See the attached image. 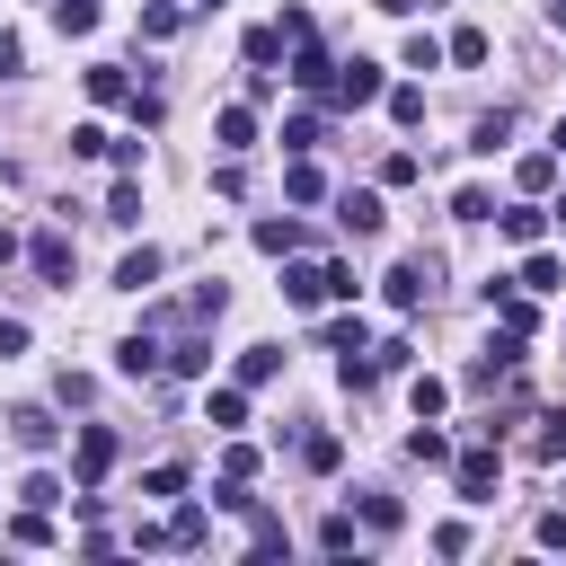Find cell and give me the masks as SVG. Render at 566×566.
Instances as JSON below:
<instances>
[{
	"label": "cell",
	"mask_w": 566,
	"mask_h": 566,
	"mask_svg": "<svg viewBox=\"0 0 566 566\" xmlns=\"http://www.w3.org/2000/svg\"><path fill=\"white\" fill-rule=\"evenodd\" d=\"M495 478H504L495 442H478V451H451V486H460L469 504H486V495H495Z\"/></svg>",
	"instance_id": "cell-1"
},
{
	"label": "cell",
	"mask_w": 566,
	"mask_h": 566,
	"mask_svg": "<svg viewBox=\"0 0 566 566\" xmlns=\"http://www.w3.org/2000/svg\"><path fill=\"white\" fill-rule=\"evenodd\" d=\"M327 80H336V53L318 44V27H310V35H292V88H310V97H318Z\"/></svg>",
	"instance_id": "cell-2"
},
{
	"label": "cell",
	"mask_w": 566,
	"mask_h": 566,
	"mask_svg": "<svg viewBox=\"0 0 566 566\" xmlns=\"http://www.w3.org/2000/svg\"><path fill=\"white\" fill-rule=\"evenodd\" d=\"M380 88H389V80H380V62H363V53H354V62H336V80H327V97H336V106H371Z\"/></svg>",
	"instance_id": "cell-3"
},
{
	"label": "cell",
	"mask_w": 566,
	"mask_h": 566,
	"mask_svg": "<svg viewBox=\"0 0 566 566\" xmlns=\"http://www.w3.org/2000/svg\"><path fill=\"white\" fill-rule=\"evenodd\" d=\"M433 274H442V265H433V256H398V265H389V283H380V292H389V301H398V310H424V292H433Z\"/></svg>",
	"instance_id": "cell-4"
},
{
	"label": "cell",
	"mask_w": 566,
	"mask_h": 566,
	"mask_svg": "<svg viewBox=\"0 0 566 566\" xmlns=\"http://www.w3.org/2000/svg\"><path fill=\"white\" fill-rule=\"evenodd\" d=\"M115 371H124V380H150V371H168V345H159V327H133V336L115 345Z\"/></svg>",
	"instance_id": "cell-5"
},
{
	"label": "cell",
	"mask_w": 566,
	"mask_h": 566,
	"mask_svg": "<svg viewBox=\"0 0 566 566\" xmlns=\"http://www.w3.org/2000/svg\"><path fill=\"white\" fill-rule=\"evenodd\" d=\"M106 469H115V433H106V424H80V442H71V478L97 486Z\"/></svg>",
	"instance_id": "cell-6"
},
{
	"label": "cell",
	"mask_w": 566,
	"mask_h": 566,
	"mask_svg": "<svg viewBox=\"0 0 566 566\" xmlns=\"http://www.w3.org/2000/svg\"><path fill=\"white\" fill-rule=\"evenodd\" d=\"M168 336H177V345H168V371H177V380H203V371H212V336H203V327H168Z\"/></svg>",
	"instance_id": "cell-7"
},
{
	"label": "cell",
	"mask_w": 566,
	"mask_h": 566,
	"mask_svg": "<svg viewBox=\"0 0 566 566\" xmlns=\"http://www.w3.org/2000/svg\"><path fill=\"white\" fill-rule=\"evenodd\" d=\"M495 230H504L513 248H539V230H548V212H539V203L522 195V203H495Z\"/></svg>",
	"instance_id": "cell-8"
},
{
	"label": "cell",
	"mask_w": 566,
	"mask_h": 566,
	"mask_svg": "<svg viewBox=\"0 0 566 566\" xmlns=\"http://www.w3.org/2000/svg\"><path fill=\"white\" fill-rule=\"evenodd\" d=\"M27 265H35L44 283H71V239H62V230H35V239H27Z\"/></svg>",
	"instance_id": "cell-9"
},
{
	"label": "cell",
	"mask_w": 566,
	"mask_h": 566,
	"mask_svg": "<svg viewBox=\"0 0 566 566\" xmlns=\"http://www.w3.org/2000/svg\"><path fill=\"white\" fill-rule=\"evenodd\" d=\"M283 301H327V256H301V265H283Z\"/></svg>",
	"instance_id": "cell-10"
},
{
	"label": "cell",
	"mask_w": 566,
	"mask_h": 566,
	"mask_svg": "<svg viewBox=\"0 0 566 566\" xmlns=\"http://www.w3.org/2000/svg\"><path fill=\"white\" fill-rule=\"evenodd\" d=\"M9 433H18V451H35V460H44L53 442H62V424H53L44 407H18V416H9Z\"/></svg>",
	"instance_id": "cell-11"
},
{
	"label": "cell",
	"mask_w": 566,
	"mask_h": 566,
	"mask_svg": "<svg viewBox=\"0 0 566 566\" xmlns=\"http://www.w3.org/2000/svg\"><path fill=\"white\" fill-rule=\"evenodd\" d=\"M283 195H292V203H327V177H318V159H310V150H292V168H283Z\"/></svg>",
	"instance_id": "cell-12"
},
{
	"label": "cell",
	"mask_w": 566,
	"mask_h": 566,
	"mask_svg": "<svg viewBox=\"0 0 566 566\" xmlns=\"http://www.w3.org/2000/svg\"><path fill=\"white\" fill-rule=\"evenodd\" d=\"M203 539H212V513L203 504H177V522L159 531V548H203Z\"/></svg>",
	"instance_id": "cell-13"
},
{
	"label": "cell",
	"mask_w": 566,
	"mask_h": 566,
	"mask_svg": "<svg viewBox=\"0 0 566 566\" xmlns=\"http://www.w3.org/2000/svg\"><path fill=\"white\" fill-rule=\"evenodd\" d=\"M80 80H88V97H97V106H124V97H133V80H124V62H88Z\"/></svg>",
	"instance_id": "cell-14"
},
{
	"label": "cell",
	"mask_w": 566,
	"mask_h": 566,
	"mask_svg": "<svg viewBox=\"0 0 566 566\" xmlns=\"http://www.w3.org/2000/svg\"><path fill=\"white\" fill-rule=\"evenodd\" d=\"M336 221H345V230H354V239H371V230H380V221H389V212H380V195H371V186H363V195H345V203H336Z\"/></svg>",
	"instance_id": "cell-15"
},
{
	"label": "cell",
	"mask_w": 566,
	"mask_h": 566,
	"mask_svg": "<svg viewBox=\"0 0 566 566\" xmlns=\"http://www.w3.org/2000/svg\"><path fill=\"white\" fill-rule=\"evenodd\" d=\"M513 283H522V292H566V265H557V256H548V248H531V256H522V274H513Z\"/></svg>",
	"instance_id": "cell-16"
},
{
	"label": "cell",
	"mask_w": 566,
	"mask_h": 566,
	"mask_svg": "<svg viewBox=\"0 0 566 566\" xmlns=\"http://www.w3.org/2000/svg\"><path fill=\"white\" fill-rule=\"evenodd\" d=\"M203 416H212V433H239L248 424V389H203Z\"/></svg>",
	"instance_id": "cell-17"
},
{
	"label": "cell",
	"mask_w": 566,
	"mask_h": 566,
	"mask_svg": "<svg viewBox=\"0 0 566 566\" xmlns=\"http://www.w3.org/2000/svg\"><path fill=\"white\" fill-rule=\"evenodd\" d=\"M407 460H424V469H451V433H433V416H416V433H407Z\"/></svg>",
	"instance_id": "cell-18"
},
{
	"label": "cell",
	"mask_w": 566,
	"mask_h": 566,
	"mask_svg": "<svg viewBox=\"0 0 566 566\" xmlns=\"http://www.w3.org/2000/svg\"><path fill=\"white\" fill-rule=\"evenodd\" d=\"M442 62L478 71V62H486V27H451V35H442Z\"/></svg>",
	"instance_id": "cell-19"
},
{
	"label": "cell",
	"mask_w": 566,
	"mask_h": 566,
	"mask_svg": "<svg viewBox=\"0 0 566 566\" xmlns=\"http://www.w3.org/2000/svg\"><path fill=\"white\" fill-rule=\"evenodd\" d=\"M212 133H221V150L239 159V150L256 142V115H248V106H221V115H212Z\"/></svg>",
	"instance_id": "cell-20"
},
{
	"label": "cell",
	"mask_w": 566,
	"mask_h": 566,
	"mask_svg": "<svg viewBox=\"0 0 566 566\" xmlns=\"http://www.w3.org/2000/svg\"><path fill=\"white\" fill-rule=\"evenodd\" d=\"M504 142H513V106H495V115H478V133H469V150H478V159H495Z\"/></svg>",
	"instance_id": "cell-21"
},
{
	"label": "cell",
	"mask_w": 566,
	"mask_h": 566,
	"mask_svg": "<svg viewBox=\"0 0 566 566\" xmlns=\"http://www.w3.org/2000/svg\"><path fill=\"white\" fill-rule=\"evenodd\" d=\"M557 168H566L557 150H522V168H513V186H522V195H539V186H557Z\"/></svg>",
	"instance_id": "cell-22"
},
{
	"label": "cell",
	"mask_w": 566,
	"mask_h": 566,
	"mask_svg": "<svg viewBox=\"0 0 566 566\" xmlns=\"http://www.w3.org/2000/svg\"><path fill=\"white\" fill-rule=\"evenodd\" d=\"M159 283V248H133L124 265H115V292H150Z\"/></svg>",
	"instance_id": "cell-23"
},
{
	"label": "cell",
	"mask_w": 566,
	"mask_h": 566,
	"mask_svg": "<svg viewBox=\"0 0 566 566\" xmlns=\"http://www.w3.org/2000/svg\"><path fill=\"white\" fill-rule=\"evenodd\" d=\"M274 371H283V345H248L239 354V389H265Z\"/></svg>",
	"instance_id": "cell-24"
},
{
	"label": "cell",
	"mask_w": 566,
	"mask_h": 566,
	"mask_svg": "<svg viewBox=\"0 0 566 566\" xmlns=\"http://www.w3.org/2000/svg\"><path fill=\"white\" fill-rule=\"evenodd\" d=\"M407 407H416V416H442V407H451V380L416 371V380H407Z\"/></svg>",
	"instance_id": "cell-25"
},
{
	"label": "cell",
	"mask_w": 566,
	"mask_h": 566,
	"mask_svg": "<svg viewBox=\"0 0 566 566\" xmlns=\"http://www.w3.org/2000/svg\"><path fill=\"white\" fill-rule=\"evenodd\" d=\"M389 97V124H424V88L416 80H398V88H380Z\"/></svg>",
	"instance_id": "cell-26"
},
{
	"label": "cell",
	"mask_w": 566,
	"mask_h": 566,
	"mask_svg": "<svg viewBox=\"0 0 566 566\" xmlns=\"http://www.w3.org/2000/svg\"><path fill=\"white\" fill-rule=\"evenodd\" d=\"M327 354H371V327L363 318H327Z\"/></svg>",
	"instance_id": "cell-27"
},
{
	"label": "cell",
	"mask_w": 566,
	"mask_h": 566,
	"mask_svg": "<svg viewBox=\"0 0 566 566\" xmlns=\"http://www.w3.org/2000/svg\"><path fill=\"white\" fill-rule=\"evenodd\" d=\"M336 460H345V442H336V433H301V469H318V478H327Z\"/></svg>",
	"instance_id": "cell-28"
},
{
	"label": "cell",
	"mask_w": 566,
	"mask_h": 566,
	"mask_svg": "<svg viewBox=\"0 0 566 566\" xmlns=\"http://www.w3.org/2000/svg\"><path fill=\"white\" fill-rule=\"evenodd\" d=\"M9 539H18V548H53V522H44V504H27V513L9 522Z\"/></svg>",
	"instance_id": "cell-29"
},
{
	"label": "cell",
	"mask_w": 566,
	"mask_h": 566,
	"mask_svg": "<svg viewBox=\"0 0 566 566\" xmlns=\"http://www.w3.org/2000/svg\"><path fill=\"white\" fill-rule=\"evenodd\" d=\"M318 133H327V115H310V106H301V115L283 124V150H318Z\"/></svg>",
	"instance_id": "cell-30"
},
{
	"label": "cell",
	"mask_w": 566,
	"mask_h": 566,
	"mask_svg": "<svg viewBox=\"0 0 566 566\" xmlns=\"http://www.w3.org/2000/svg\"><path fill=\"white\" fill-rule=\"evenodd\" d=\"M106 150H115L106 124H71V159H106Z\"/></svg>",
	"instance_id": "cell-31"
},
{
	"label": "cell",
	"mask_w": 566,
	"mask_h": 566,
	"mask_svg": "<svg viewBox=\"0 0 566 566\" xmlns=\"http://www.w3.org/2000/svg\"><path fill=\"white\" fill-rule=\"evenodd\" d=\"M451 221H495V195H486V186H460V195H451Z\"/></svg>",
	"instance_id": "cell-32"
},
{
	"label": "cell",
	"mask_w": 566,
	"mask_h": 566,
	"mask_svg": "<svg viewBox=\"0 0 566 566\" xmlns=\"http://www.w3.org/2000/svg\"><path fill=\"white\" fill-rule=\"evenodd\" d=\"M256 248H265V256H292V248H301V221H256Z\"/></svg>",
	"instance_id": "cell-33"
},
{
	"label": "cell",
	"mask_w": 566,
	"mask_h": 566,
	"mask_svg": "<svg viewBox=\"0 0 566 566\" xmlns=\"http://www.w3.org/2000/svg\"><path fill=\"white\" fill-rule=\"evenodd\" d=\"M18 504H44V513H53V504H62V478H53V469H27V486H18Z\"/></svg>",
	"instance_id": "cell-34"
},
{
	"label": "cell",
	"mask_w": 566,
	"mask_h": 566,
	"mask_svg": "<svg viewBox=\"0 0 566 566\" xmlns=\"http://www.w3.org/2000/svg\"><path fill=\"white\" fill-rule=\"evenodd\" d=\"M283 539H292V531H283V522H274V513H248V548H256V557H274V548H283Z\"/></svg>",
	"instance_id": "cell-35"
},
{
	"label": "cell",
	"mask_w": 566,
	"mask_h": 566,
	"mask_svg": "<svg viewBox=\"0 0 566 566\" xmlns=\"http://www.w3.org/2000/svg\"><path fill=\"white\" fill-rule=\"evenodd\" d=\"M53 27H62V35H88V27H97V0H53Z\"/></svg>",
	"instance_id": "cell-36"
},
{
	"label": "cell",
	"mask_w": 566,
	"mask_h": 566,
	"mask_svg": "<svg viewBox=\"0 0 566 566\" xmlns=\"http://www.w3.org/2000/svg\"><path fill=\"white\" fill-rule=\"evenodd\" d=\"M398 62H407V71H433V62H442V35H424V27H416V35H407V53H398Z\"/></svg>",
	"instance_id": "cell-37"
},
{
	"label": "cell",
	"mask_w": 566,
	"mask_h": 566,
	"mask_svg": "<svg viewBox=\"0 0 566 566\" xmlns=\"http://www.w3.org/2000/svg\"><path fill=\"white\" fill-rule=\"evenodd\" d=\"M416 177H424L416 150H389V159H380V186H416Z\"/></svg>",
	"instance_id": "cell-38"
},
{
	"label": "cell",
	"mask_w": 566,
	"mask_h": 566,
	"mask_svg": "<svg viewBox=\"0 0 566 566\" xmlns=\"http://www.w3.org/2000/svg\"><path fill=\"white\" fill-rule=\"evenodd\" d=\"M106 221H142V186H133V177H115V195H106Z\"/></svg>",
	"instance_id": "cell-39"
},
{
	"label": "cell",
	"mask_w": 566,
	"mask_h": 566,
	"mask_svg": "<svg viewBox=\"0 0 566 566\" xmlns=\"http://www.w3.org/2000/svg\"><path fill=\"white\" fill-rule=\"evenodd\" d=\"M363 522H371V531H398L407 504H398V495H363Z\"/></svg>",
	"instance_id": "cell-40"
},
{
	"label": "cell",
	"mask_w": 566,
	"mask_h": 566,
	"mask_svg": "<svg viewBox=\"0 0 566 566\" xmlns=\"http://www.w3.org/2000/svg\"><path fill=\"white\" fill-rule=\"evenodd\" d=\"M318 548L345 557V548H354V513H327V522H318Z\"/></svg>",
	"instance_id": "cell-41"
},
{
	"label": "cell",
	"mask_w": 566,
	"mask_h": 566,
	"mask_svg": "<svg viewBox=\"0 0 566 566\" xmlns=\"http://www.w3.org/2000/svg\"><path fill=\"white\" fill-rule=\"evenodd\" d=\"M539 460H566V407L539 416Z\"/></svg>",
	"instance_id": "cell-42"
},
{
	"label": "cell",
	"mask_w": 566,
	"mask_h": 566,
	"mask_svg": "<svg viewBox=\"0 0 566 566\" xmlns=\"http://www.w3.org/2000/svg\"><path fill=\"white\" fill-rule=\"evenodd\" d=\"M177 27H186V9H177V0H159V9H142V35H177Z\"/></svg>",
	"instance_id": "cell-43"
},
{
	"label": "cell",
	"mask_w": 566,
	"mask_h": 566,
	"mask_svg": "<svg viewBox=\"0 0 566 566\" xmlns=\"http://www.w3.org/2000/svg\"><path fill=\"white\" fill-rule=\"evenodd\" d=\"M274 53H283V27H248V62H256V71H265V62H274Z\"/></svg>",
	"instance_id": "cell-44"
},
{
	"label": "cell",
	"mask_w": 566,
	"mask_h": 566,
	"mask_svg": "<svg viewBox=\"0 0 566 566\" xmlns=\"http://www.w3.org/2000/svg\"><path fill=\"white\" fill-rule=\"evenodd\" d=\"M212 195H221V203H239V195H248V168H239V159H221V168H212Z\"/></svg>",
	"instance_id": "cell-45"
},
{
	"label": "cell",
	"mask_w": 566,
	"mask_h": 566,
	"mask_svg": "<svg viewBox=\"0 0 566 566\" xmlns=\"http://www.w3.org/2000/svg\"><path fill=\"white\" fill-rule=\"evenodd\" d=\"M142 486H150V495H186V460H159Z\"/></svg>",
	"instance_id": "cell-46"
},
{
	"label": "cell",
	"mask_w": 566,
	"mask_h": 566,
	"mask_svg": "<svg viewBox=\"0 0 566 566\" xmlns=\"http://www.w3.org/2000/svg\"><path fill=\"white\" fill-rule=\"evenodd\" d=\"M407 354H416V345H407V336H389V345H371V371H407Z\"/></svg>",
	"instance_id": "cell-47"
},
{
	"label": "cell",
	"mask_w": 566,
	"mask_h": 566,
	"mask_svg": "<svg viewBox=\"0 0 566 566\" xmlns=\"http://www.w3.org/2000/svg\"><path fill=\"white\" fill-rule=\"evenodd\" d=\"M18 71H27V44H18V35H0V80H18Z\"/></svg>",
	"instance_id": "cell-48"
},
{
	"label": "cell",
	"mask_w": 566,
	"mask_h": 566,
	"mask_svg": "<svg viewBox=\"0 0 566 566\" xmlns=\"http://www.w3.org/2000/svg\"><path fill=\"white\" fill-rule=\"evenodd\" d=\"M539 548H566V513H539Z\"/></svg>",
	"instance_id": "cell-49"
},
{
	"label": "cell",
	"mask_w": 566,
	"mask_h": 566,
	"mask_svg": "<svg viewBox=\"0 0 566 566\" xmlns=\"http://www.w3.org/2000/svg\"><path fill=\"white\" fill-rule=\"evenodd\" d=\"M9 354H27V327H18V318H0V363H9Z\"/></svg>",
	"instance_id": "cell-50"
},
{
	"label": "cell",
	"mask_w": 566,
	"mask_h": 566,
	"mask_svg": "<svg viewBox=\"0 0 566 566\" xmlns=\"http://www.w3.org/2000/svg\"><path fill=\"white\" fill-rule=\"evenodd\" d=\"M371 9H389V18H416V9H424V0H371Z\"/></svg>",
	"instance_id": "cell-51"
},
{
	"label": "cell",
	"mask_w": 566,
	"mask_h": 566,
	"mask_svg": "<svg viewBox=\"0 0 566 566\" xmlns=\"http://www.w3.org/2000/svg\"><path fill=\"white\" fill-rule=\"evenodd\" d=\"M9 256H18V230H9V221H0V265H9Z\"/></svg>",
	"instance_id": "cell-52"
},
{
	"label": "cell",
	"mask_w": 566,
	"mask_h": 566,
	"mask_svg": "<svg viewBox=\"0 0 566 566\" xmlns=\"http://www.w3.org/2000/svg\"><path fill=\"white\" fill-rule=\"evenodd\" d=\"M548 150H557V159H566V115H557V133H548Z\"/></svg>",
	"instance_id": "cell-53"
},
{
	"label": "cell",
	"mask_w": 566,
	"mask_h": 566,
	"mask_svg": "<svg viewBox=\"0 0 566 566\" xmlns=\"http://www.w3.org/2000/svg\"><path fill=\"white\" fill-rule=\"evenodd\" d=\"M548 212H557V221H566V195H557V203H548Z\"/></svg>",
	"instance_id": "cell-54"
},
{
	"label": "cell",
	"mask_w": 566,
	"mask_h": 566,
	"mask_svg": "<svg viewBox=\"0 0 566 566\" xmlns=\"http://www.w3.org/2000/svg\"><path fill=\"white\" fill-rule=\"evenodd\" d=\"M548 18H557V27H566V0H557V9H548Z\"/></svg>",
	"instance_id": "cell-55"
}]
</instances>
